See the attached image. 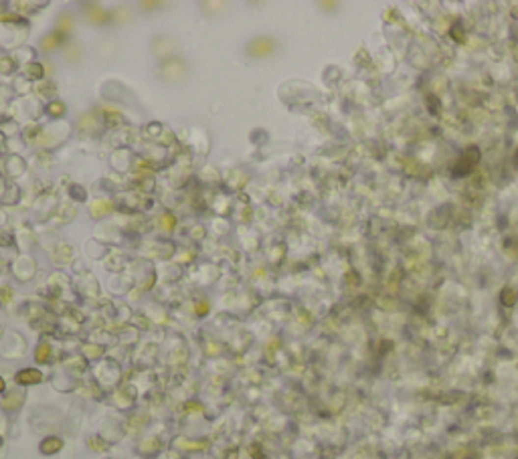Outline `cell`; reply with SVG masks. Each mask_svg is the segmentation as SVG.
I'll list each match as a JSON object with an SVG mask.
<instances>
[{
    "instance_id": "cell-1",
    "label": "cell",
    "mask_w": 518,
    "mask_h": 459,
    "mask_svg": "<svg viewBox=\"0 0 518 459\" xmlns=\"http://www.w3.org/2000/svg\"><path fill=\"white\" fill-rule=\"evenodd\" d=\"M460 160H462L465 166H470V168H472L474 164H478V162H480V150H478L476 146H472V148H465Z\"/></svg>"
},
{
    "instance_id": "cell-2",
    "label": "cell",
    "mask_w": 518,
    "mask_h": 459,
    "mask_svg": "<svg viewBox=\"0 0 518 459\" xmlns=\"http://www.w3.org/2000/svg\"><path fill=\"white\" fill-rule=\"evenodd\" d=\"M500 299H502V303L506 305V308H512V305L518 301V292L514 290L512 285H508V287H504V290L500 292Z\"/></svg>"
},
{
    "instance_id": "cell-3",
    "label": "cell",
    "mask_w": 518,
    "mask_h": 459,
    "mask_svg": "<svg viewBox=\"0 0 518 459\" xmlns=\"http://www.w3.org/2000/svg\"><path fill=\"white\" fill-rule=\"evenodd\" d=\"M425 104H427V109H429V113H431V115H437V113H439V109H441V104H439L437 95L429 93V95L425 97Z\"/></svg>"
},
{
    "instance_id": "cell-4",
    "label": "cell",
    "mask_w": 518,
    "mask_h": 459,
    "mask_svg": "<svg viewBox=\"0 0 518 459\" xmlns=\"http://www.w3.org/2000/svg\"><path fill=\"white\" fill-rule=\"evenodd\" d=\"M449 35H452V39H454L456 43H460V45H463V43H465V30H463V27H460V25L452 27V30H449Z\"/></svg>"
},
{
    "instance_id": "cell-5",
    "label": "cell",
    "mask_w": 518,
    "mask_h": 459,
    "mask_svg": "<svg viewBox=\"0 0 518 459\" xmlns=\"http://www.w3.org/2000/svg\"><path fill=\"white\" fill-rule=\"evenodd\" d=\"M385 19H387V21H393V19H395V12H387V14H385Z\"/></svg>"
}]
</instances>
